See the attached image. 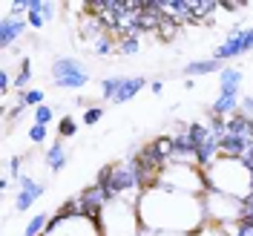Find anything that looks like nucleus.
I'll return each instance as SVG.
<instances>
[{"label": "nucleus", "mask_w": 253, "mask_h": 236, "mask_svg": "<svg viewBox=\"0 0 253 236\" xmlns=\"http://www.w3.org/2000/svg\"><path fill=\"white\" fill-rule=\"evenodd\" d=\"M124 81H126V78H118V75H115V78H107L104 84H101V95H104L107 101H112L115 95L121 93V87H124Z\"/></svg>", "instance_id": "dca6fc26"}, {"label": "nucleus", "mask_w": 253, "mask_h": 236, "mask_svg": "<svg viewBox=\"0 0 253 236\" xmlns=\"http://www.w3.org/2000/svg\"><path fill=\"white\" fill-rule=\"evenodd\" d=\"M141 49V41L138 38H124V41H118V52L121 55H132V52H138Z\"/></svg>", "instance_id": "aec40b11"}, {"label": "nucleus", "mask_w": 253, "mask_h": 236, "mask_svg": "<svg viewBox=\"0 0 253 236\" xmlns=\"http://www.w3.org/2000/svg\"><path fill=\"white\" fill-rule=\"evenodd\" d=\"M236 55H245V32H242V29L230 32V35H227V41L213 52V58H216V61H230V58H236Z\"/></svg>", "instance_id": "20e7f679"}, {"label": "nucleus", "mask_w": 253, "mask_h": 236, "mask_svg": "<svg viewBox=\"0 0 253 236\" xmlns=\"http://www.w3.org/2000/svg\"><path fill=\"white\" fill-rule=\"evenodd\" d=\"M227 136H239V139H251V118L245 112H233L227 118Z\"/></svg>", "instance_id": "6e6552de"}, {"label": "nucleus", "mask_w": 253, "mask_h": 236, "mask_svg": "<svg viewBox=\"0 0 253 236\" xmlns=\"http://www.w3.org/2000/svg\"><path fill=\"white\" fill-rule=\"evenodd\" d=\"M239 107H242V112H245V115H248V118H253V95H245V98H242V104H239Z\"/></svg>", "instance_id": "cd10ccee"}, {"label": "nucleus", "mask_w": 253, "mask_h": 236, "mask_svg": "<svg viewBox=\"0 0 253 236\" xmlns=\"http://www.w3.org/2000/svg\"><path fill=\"white\" fill-rule=\"evenodd\" d=\"M187 136H190V142L196 144V150H199V147L210 139V124H190L187 127Z\"/></svg>", "instance_id": "4468645a"}, {"label": "nucleus", "mask_w": 253, "mask_h": 236, "mask_svg": "<svg viewBox=\"0 0 253 236\" xmlns=\"http://www.w3.org/2000/svg\"><path fill=\"white\" fill-rule=\"evenodd\" d=\"M26 26H29V23H26L23 17H12V15L3 17V20H0V49H9L17 38H23V35H26Z\"/></svg>", "instance_id": "7ed1b4c3"}, {"label": "nucleus", "mask_w": 253, "mask_h": 236, "mask_svg": "<svg viewBox=\"0 0 253 236\" xmlns=\"http://www.w3.org/2000/svg\"><path fill=\"white\" fill-rule=\"evenodd\" d=\"M58 133H61V139H69V136H75V121L66 115L61 118V124H58Z\"/></svg>", "instance_id": "5701e85b"}, {"label": "nucleus", "mask_w": 253, "mask_h": 236, "mask_svg": "<svg viewBox=\"0 0 253 236\" xmlns=\"http://www.w3.org/2000/svg\"><path fill=\"white\" fill-rule=\"evenodd\" d=\"M236 236H253V219H239L236 222Z\"/></svg>", "instance_id": "a878e982"}, {"label": "nucleus", "mask_w": 253, "mask_h": 236, "mask_svg": "<svg viewBox=\"0 0 253 236\" xmlns=\"http://www.w3.org/2000/svg\"><path fill=\"white\" fill-rule=\"evenodd\" d=\"M52 78L58 87H66V90H81L86 81H89V72L86 66L75 58H58L52 63Z\"/></svg>", "instance_id": "f03ea898"}, {"label": "nucleus", "mask_w": 253, "mask_h": 236, "mask_svg": "<svg viewBox=\"0 0 253 236\" xmlns=\"http://www.w3.org/2000/svg\"><path fill=\"white\" fill-rule=\"evenodd\" d=\"M35 202H38V196H35V193H29V190H20V193H17V199H15V207L23 213V210H29Z\"/></svg>", "instance_id": "6ab92c4d"}, {"label": "nucleus", "mask_w": 253, "mask_h": 236, "mask_svg": "<svg viewBox=\"0 0 253 236\" xmlns=\"http://www.w3.org/2000/svg\"><path fill=\"white\" fill-rule=\"evenodd\" d=\"M239 84H242V72L236 66H224L219 72V95H239Z\"/></svg>", "instance_id": "39448f33"}, {"label": "nucleus", "mask_w": 253, "mask_h": 236, "mask_svg": "<svg viewBox=\"0 0 253 236\" xmlns=\"http://www.w3.org/2000/svg\"><path fill=\"white\" fill-rule=\"evenodd\" d=\"M239 95H219L216 98V104H213V110H210V115H219V118H224V115H230V112L239 110Z\"/></svg>", "instance_id": "9b49d317"}, {"label": "nucleus", "mask_w": 253, "mask_h": 236, "mask_svg": "<svg viewBox=\"0 0 253 236\" xmlns=\"http://www.w3.org/2000/svg\"><path fill=\"white\" fill-rule=\"evenodd\" d=\"M248 3H233V0H221L219 9H224V12H239V9H245Z\"/></svg>", "instance_id": "bb28decb"}, {"label": "nucleus", "mask_w": 253, "mask_h": 236, "mask_svg": "<svg viewBox=\"0 0 253 236\" xmlns=\"http://www.w3.org/2000/svg\"><path fill=\"white\" fill-rule=\"evenodd\" d=\"M224 66H221V61H193L184 66V75H207V72H221Z\"/></svg>", "instance_id": "f8f14e48"}, {"label": "nucleus", "mask_w": 253, "mask_h": 236, "mask_svg": "<svg viewBox=\"0 0 253 236\" xmlns=\"http://www.w3.org/2000/svg\"><path fill=\"white\" fill-rule=\"evenodd\" d=\"M135 207H138V219L158 234H170V231L190 234V231L202 228V222L207 219L205 202H199L187 190L167 188L161 182L144 188Z\"/></svg>", "instance_id": "f257e3e1"}, {"label": "nucleus", "mask_w": 253, "mask_h": 236, "mask_svg": "<svg viewBox=\"0 0 253 236\" xmlns=\"http://www.w3.org/2000/svg\"><path fill=\"white\" fill-rule=\"evenodd\" d=\"M150 90H153L156 95H161V90H164V84H161V81H153V84H150Z\"/></svg>", "instance_id": "7c9ffc66"}, {"label": "nucleus", "mask_w": 253, "mask_h": 236, "mask_svg": "<svg viewBox=\"0 0 253 236\" xmlns=\"http://www.w3.org/2000/svg\"><path fill=\"white\" fill-rule=\"evenodd\" d=\"M49 121H52V107H38V110H35V124L46 127Z\"/></svg>", "instance_id": "393cba45"}, {"label": "nucleus", "mask_w": 253, "mask_h": 236, "mask_svg": "<svg viewBox=\"0 0 253 236\" xmlns=\"http://www.w3.org/2000/svg\"><path fill=\"white\" fill-rule=\"evenodd\" d=\"M43 158H46V164L52 167V173H61L63 167H66V150H63L61 142H55L52 147H49V153H43Z\"/></svg>", "instance_id": "9d476101"}, {"label": "nucleus", "mask_w": 253, "mask_h": 236, "mask_svg": "<svg viewBox=\"0 0 253 236\" xmlns=\"http://www.w3.org/2000/svg\"><path fill=\"white\" fill-rule=\"evenodd\" d=\"M190 3H193V23H202L205 15H210V12H216V9H219V3H216V0H205V3L190 0Z\"/></svg>", "instance_id": "2eb2a0df"}, {"label": "nucleus", "mask_w": 253, "mask_h": 236, "mask_svg": "<svg viewBox=\"0 0 253 236\" xmlns=\"http://www.w3.org/2000/svg\"><path fill=\"white\" fill-rule=\"evenodd\" d=\"M219 153L227 158H245L248 153V139H239V136H224L219 142Z\"/></svg>", "instance_id": "423d86ee"}, {"label": "nucleus", "mask_w": 253, "mask_h": 236, "mask_svg": "<svg viewBox=\"0 0 253 236\" xmlns=\"http://www.w3.org/2000/svg\"><path fill=\"white\" fill-rule=\"evenodd\" d=\"M49 219H52V216H46V213H38V216H32L29 225H26V231H23V236H41V234H46Z\"/></svg>", "instance_id": "ddd939ff"}, {"label": "nucleus", "mask_w": 253, "mask_h": 236, "mask_svg": "<svg viewBox=\"0 0 253 236\" xmlns=\"http://www.w3.org/2000/svg\"><path fill=\"white\" fill-rule=\"evenodd\" d=\"M101 118H104V107H89V110L84 112V124H95Z\"/></svg>", "instance_id": "b1692460"}, {"label": "nucleus", "mask_w": 253, "mask_h": 236, "mask_svg": "<svg viewBox=\"0 0 253 236\" xmlns=\"http://www.w3.org/2000/svg\"><path fill=\"white\" fill-rule=\"evenodd\" d=\"M144 84H147V81H144L141 75H135V78H126L124 87H121V93L112 98V104H124V101H129V98H135V95L144 90Z\"/></svg>", "instance_id": "1a4fd4ad"}, {"label": "nucleus", "mask_w": 253, "mask_h": 236, "mask_svg": "<svg viewBox=\"0 0 253 236\" xmlns=\"http://www.w3.org/2000/svg\"><path fill=\"white\" fill-rule=\"evenodd\" d=\"M46 136H49V130L43 124H32L29 127V139L35 144H41V142H46Z\"/></svg>", "instance_id": "412c9836"}, {"label": "nucleus", "mask_w": 253, "mask_h": 236, "mask_svg": "<svg viewBox=\"0 0 253 236\" xmlns=\"http://www.w3.org/2000/svg\"><path fill=\"white\" fill-rule=\"evenodd\" d=\"M20 101H23L26 107H32V104H43V93H41V90H26V93L20 95Z\"/></svg>", "instance_id": "4be33fe9"}, {"label": "nucleus", "mask_w": 253, "mask_h": 236, "mask_svg": "<svg viewBox=\"0 0 253 236\" xmlns=\"http://www.w3.org/2000/svg\"><path fill=\"white\" fill-rule=\"evenodd\" d=\"M187 158H196V144L190 142L187 130L173 136V161H187Z\"/></svg>", "instance_id": "0eeeda50"}, {"label": "nucleus", "mask_w": 253, "mask_h": 236, "mask_svg": "<svg viewBox=\"0 0 253 236\" xmlns=\"http://www.w3.org/2000/svg\"><path fill=\"white\" fill-rule=\"evenodd\" d=\"M29 78H32V63H29V58H23V61H20V72H17V78H15V87L20 90V95L26 93Z\"/></svg>", "instance_id": "a211bd4d"}, {"label": "nucleus", "mask_w": 253, "mask_h": 236, "mask_svg": "<svg viewBox=\"0 0 253 236\" xmlns=\"http://www.w3.org/2000/svg\"><path fill=\"white\" fill-rule=\"evenodd\" d=\"M17 185H20V190H29V193H35V196H43V190H46V182H35L32 176H17Z\"/></svg>", "instance_id": "f3484780"}, {"label": "nucleus", "mask_w": 253, "mask_h": 236, "mask_svg": "<svg viewBox=\"0 0 253 236\" xmlns=\"http://www.w3.org/2000/svg\"><path fill=\"white\" fill-rule=\"evenodd\" d=\"M9 87H12L9 72H6V69H0V93H9Z\"/></svg>", "instance_id": "c85d7f7f"}, {"label": "nucleus", "mask_w": 253, "mask_h": 236, "mask_svg": "<svg viewBox=\"0 0 253 236\" xmlns=\"http://www.w3.org/2000/svg\"><path fill=\"white\" fill-rule=\"evenodd\" d=\"M245 32V52H251L253 49V29H242Z\"/></svg>", "instance_id": "c756f323"}]
</instances>
